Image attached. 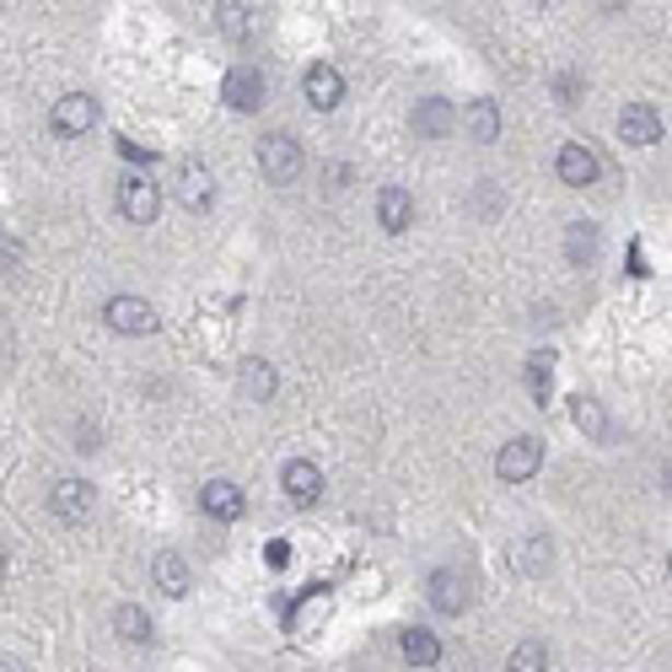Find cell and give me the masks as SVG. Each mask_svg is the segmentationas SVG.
Returning a JSON list of instances; mask_svg holds the SVG:
<instances>
[{"instance_id": "obj_11", "label": "cell", "mask_w": 672, "mask_h": 672, "mask_svg": "<svg viewBox=\"0 0 672 672\" xmlns=\"http://www.w3.org/2000/svg\"><path fill=\"white\" fill-rule=\"evenodd\" d=\"M554 173H559L565 188H587V184H598V157H592L581 140H565L559 157H554Z\"/></svg>"}, {"instance_id": "obj_13", "label": "cell", "mask_w": 672, "mask_h": 672, "mask_svg": "<svg viewBox=\"0 0 672 672\" xmlns=\"http://www.w3.org/2000/svg\"><path fill=\"white\" fill-rule=\"evenodd\" d=\"M409 124H415L420 140H447V135L457 129V108H452L447 97H420L415 114H409Z\"/></svg>"}, {"instance_id": "obj_30", "label": "cell", "mask_w": 672, "mask_h": 672, "mask_svg": "<svg viewBox=\"0 0 672 672\" xmlns=\"http://www.w3.org/2000/svg\"><path fill=\"white\" fill-rule=\"evenodd\" d=\"M668 576H672V554H668Z\"/></svg>"}, {"instance_id": "obj_27", "label": "cell", "mask_w": 672, "mask_h": 672, "mask_svg": "<svg viewBox=\"0 0 672 672\" xmlns=\"http://www.w3.org/2000/svg\"><path fill=\"white\" fill-rule=\"evenodd\" d=\"M549 371H554V356H549V350H538V356L528 361V382H533V404H549Z\"/></svg>"}, {"instance_id": "obj_15", "label": "cell", "mask_w": 672, "mask_h": 672, "mask_svg": "<svg viewBox=\"0 0 672 672\" xmlns=\"http://www.w3.org/2000/svg\"><path fill=\"white\" fill-rule=\"evenodd\" d=\"M376 221H382V232H393V237L409 232V227H415V194L398 184L376 188Z\"/></svg>"}, {"instance_id": "obj_22", "label": "cell", "mask_w": 672, "mask_h": 672, "mask_svg": "<svg viewBox=\"0 0 672 672\" xmlns=\"http://www.w3.org/2000/svg\"><path fill=\"white\" fill-rule=\"evenodd\" d=\"M598 243H603V237H598L592 221H570V227H565V258H570V264H592V258H598Z\"/></svg>"}, {"instance_id": "obj_1", "label": "cell", "mask_w": 672, "mask_h": 672, "mask_svg": "<svg viewBox=\"0 0 672 672\" xmlns=\"http://www.w3.org/2000/svg\"><path fill=\"white\" fill-rule=\"evenodd\" d=\"M302 167H306V157H302V140H297V135L275 129V135L258 140V173H264L269 184H297Z\"/></svg>"}, {"instance_id": "obj_8", "label": "cell", "mask_w": 672, "mask_h": 672, "mask_svg": "<svg viewBox=\"0 0 672 672\" xmlns=\"http://www.w3.org/2000/svg\"><path fill=\"white\" fill-rule=\"evenodd\" d=\"M323 468L312 463V457H291L286 468H280V489H286V500L291 506H317L323 500Z\"/></svg>"}, {"instance_id": "obj_4", "label": "cell", "mask_w": 672, "mask_h": 672, "mask_svg": "<svg viewBox=\"0 0 672 672\" xmlns=\"http://www.w3.org/2000/svg\"><path fill=\"white\" fill-rule=\"evenodd\" d=\"M119 210H124V221L151 227V221L162 216V188H157V178H146V173L119 178Z\"/></svg>"}, {"instance_id": "obj_25", "label": "cell", "mask_w": 672, "mask_h": 672, "mask_svg": "<svg viewBox=\"0 0 672 672\" xmlns=\"http://www.w3.org/2000/svg\"><path fill=\"white\" fill-rule=\"evenodd\" d=\"M506 672H549V646L544 640H517L511 657H506Z\"/></svg>"}, {"instance_id": "obj_23", "label": "cell", "mask_w": 672, "mask_h": 672, "mask_svg": "<svg viewBox=\"0 0 672 672\" xmlns=\"http://www.w3.org/2000/svg\"><path fill=\"white\" fill-rule=\"evenodd\" d=\"M549 559H554V549H549V538H544V533H528V538L517 544V570H522V576H544V570H549Z\"/></svg>"}, {"instance_id": "obj_19", "label": "cell", "mask_w": 672, "mask_h": 672, "mask_svg": "<svg viewBox=\"0 0 672 672\" xmlns=\"http://www.w3.org/2000/svg\"><path fill=\"white\" fill-rule=\"evenodd\" d=\"M398 651H404L409 668H436V662H441V640L430 635L426 624H409V629L398 635Z\"/></svg>"}, {"instance_id": "obj_16", "label": "cell", "mask_w": 672, "mask_h": 672, "mask_svg": "<svg viewBox=\"0 0 672 672\" xmlns=\"http://www.w3.org/2000/svg\"><path fill=\"white\" fill-rule=\"evenodd\" d=\"M618 140H624V146H640V151L657 146V140H662V114L646 108V103H629V108L618 114Z\"/></svg>"}, {"instance_id": "obj_29", "label": "cell", "mask_w": 672, "mask_h": 672, "mask_svg": "<svg viewBox=\"0 0 672 672\" xmlns=\"http://www.w3.org/2000/svg\"><path fill=\"white\" fill-rule=\"evenodd\" d=\"M662 485H668V495H672V457L662 463Z\"/></svg>"}, {"instance_id": "obj_6", "label": "cell", "mask_w": 672, "mask_h": 672, "mask_svg": "<svg viewBox=\"0 0 672 672\" xmlns=\"http://www.w3.org/2000/svg\"><path fill=\"white\" fill-rule=\"evenodd\" d=\"M221 97H227L232 114H258L264 108V76H258V65H232L227 81H221Z\"/></svg>"}, {"instance_id": "obj_12", "label": "cell", "mask_w": 672, "mask_h": 672, "mask_svg": "<svg viewBox=\"0 0 672 672\" xmlns=\"http://www.w3.org/2000/svg\"><path fill=\"white\" fill-rule=\"evenodd\" d=\"M243 506H247L243 485H232V479H205V485H199V511L216 517V522H237Z\"/></svg>"}, {"instance_id": "obj_24", "label": "cell", "mask_w": 672, "mask_h": 672, "mask_svg": "<svg viewBox=\"0 0 672 672\" xmlns=\"http://www.w3.org/2000/svg\"><path fill=\"white\" fill-rule=\"evenodd\" d=\"M570 420L587 430V441H603V436H609V415H603V404H598V398H587V393H581V398H570Z\"/></svg>"}, {"instance_id": "obj_14", "label": "cell", "mask_w": 672, "mask_h": 672, "mask_svg": "<svg viewBox=\"0 0 672 672\" xmlns=\"http://www.w3.org/2000/svg\"><path fill=\"white\" fill-rule=\"evenodd\" d=\"M173 188H178V205L184 210H210V199H216V178H210V167L205 162H184L178 167V178H173Z\"/></svg>"}, {"instance_id": "obj_18", "label": "cell", "mask_w": 672, "mask_h": 672, "mask_svg": "<svg viewBox=\"0 0 672 672\" xmlns=\"http://www.w3.org/2000/svg\"><path fill=\"white\" fill-rule=\"evenodd\" d=\"M237 382H243V398H253V404H269V398L280 393V371L269 367L264 356H247L243 371H237Z\"/></svg>"}, {"instance_id": "obj_17", "label": "cell", "mask_w": 672, "mask_h": 672, "mask_svg": "<svg viewBox=\"0 0 672 672\" xmlns=\"http://www.w3.org/2000/svg\"><path fill=\"white\" fill-rule=\"evenodd\" d=\"M151 581L162 598H188V559L178 549H162L151 559Z\"/></svg>"}, {"instance_id": "obj_26", "label": "cell", "mask_w": 672, "mask_h": 672, "mask_svg": "<svg viewBox=\"0 0 672 672\" xmlns=\"http://www.w3.org/2000/svg\"><path fill=\"white\" fill-rule=\"evenodd\" d=\"M216 22H221V27L237 38V33H253V27H258V11H253V5H232V0H227V5H216Z\"/></svg>"}, {"instance_id": "obj_2", "label": "cell", "mask_w": 672, "mask_h": 672, "mask_svg": "<svg viewBox=\"0 0 672 672\" xmlns=\"http://www.w3.org/2000/svg\"><path fill=\"white\" fill-rule=\"evenodd\" d=\"M538 468H544V441H533V436H511V441H500V452H495V474H500L506 485H528Z\"/></svg>"}, {"instance_id": "obj_7", "label": "cell", "mask_w": 672, "mask_h": 672, "mask_svg": "<svg viewBox=\"0 0 672 672\" xmlns=\"http://www.w3.org/2000/svg\"><path fill=\"white\" fill-rule=\"evenodd\" d=\"M430 609L436 613H447V618H457V613L468 609V598H474V592H468V576H463V570H457V565H441V570H430Z\"/></svg>"}, {"instance_id": "obj_28", "label": "cell", "mask_w": 672, "mask_h": 672, "mask_svg": "<svg viewBox=\"0 0 672 672\" xmlns=\"http://www.w3.org/2000/svg\"><path fill=\"white\" fill-rule=\"evenodd\" d=\"M576 86H581V81H576V76H559V103H565V108H570V103H576Z\"/></svg>"}, {"instance_id": "obj_10", "label": "cell", "mask_w": 672, "mask_h": 672, "mask_svg": "<svg viewBox=\"0 0 672 672\" xmlns=\"http://www.w3.org/2000/svg\"><path fill=\"white\" fill-rule=\"evenodd\" d=\"M302 92H306V103H312L317 114H328V108H339V103H345V76H339L334 65H306Z\"/></svg>"}, {"instance_id": "obj_20", "label": "cell", "mask_w": 672, "mask_h": 672, "mask_svg": "<svg viewBox=\"0 0 672 672\" xmlns=\"http://www.w3.org/2000/svg\"><path fill=\"white\" fill-rule=\"evenodd\" d=\"M463 124H468V135H474L479 146H495V140H500V108H495L489 97H474V103L463 108Z\"/></svg>"}, {"instance_id": "obj_5", "label": "cell", "mask_w": 672, "mask_h": 672, "mask_svg": "<svg viewBox=\"0 0 672 672\" xmlns=\"http://www.w3.org/2000/svg\"><path fill=\"white\" fill-rule=\"evenodd\" d=\"M103 317H108V328L114 334H129V339H140V334H157V306L146 302V297H114V302L103 306Z\"/></svg>"}, {"instance_id": "obj_3", "label": "cell", "mask_w": 672, "mask_h": 672, "mask_svg": "<svg viewBox=\"0 0 672 672\" xmlns=\"http://www.w3.org/2000/svg\"><path fill=\"white\" fill-rule=\"evenodd\" d=\"M49 129H55L60 140H81V135H92V129H97V97H86V92H65L60 103L49 108Z\"/></svg>"}, {"instance_id": "obj_9", "label": "cell", "mask_w": 672, "mask_h": 672, "mask_svg": "<svg viewBox=\"0 0 672 672\" xmlns=\"http://www.w3.org/2000/svg\"><path fill=\"white\" fill-rule=\"evenodd\" d=\"M92 506H97V495H92L86 479H55V485H49V511H55L60 522H86Z\"/></svg>"}, {"instance_id": "obj_21", "label": "cell", "mask_w": 672, "mask_h": 672, "mask_svg": "<svg viewBox=\"0 0 672 672\" xmlns=\"http://www.w3.org/2000/svg\"><path fill=\"white\" fill-rule=\"evenodd\" d=\"M114 635H119V640H135V646H146V640L157 635V624H151V613L140 609V603H119V609H114Z\"/></svg>"}]
</instances>
